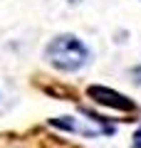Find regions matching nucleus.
Listing matches in <instances>:
<instances>
[{
  "mask_svg": "<svg viewBox=\"0 0 141 148\" xmlns=\"http://www.w3.org/2000/svg\"><path fill=\"white\" fill-rule=\"evenodd\" d=\"M89 96L94 101H99L104 106H111V109H119V111H131L134 104H131L126 96H121L119 91H111L106 86H89Z\"/></svg>",
  "mask_w": 141,
  "mask_h": 148,
  "instance_id": "nucleus-2",
  "label": "nucleus"
},
{
  "mask_svg": "<svg viewBox=\"0 0 141 148\" xmlns=\"http://www.w3.org/2000/svg\"><path fill=\"white\" fill-rule=\"evenodd\" d=\"M131 148H141V126H139V131L134 133V141H131Z\"/></svg>",
  "mask_w": 141,
  "mask_h": 148,
  "instance_id": "nucleus-3",
  "label": "nucleus"
},
{
  "mask_svg": "<svg viewBox=\"0 0 141 148\" xmlns=\"http://www.w3.org/2000/svg\"><path fill=\"white\" fill-rule=\"evenodd\" d=\"M45 59L62 72H77L89 62V49L74 35H59L45 47Z\"/></svg>",
  "mask_w": 141,
  "mask_h": 148,
  "instance_id": "nucleus-1",
  "label": "nucleus"
},
{
  "mask_svg": "<svg viewBox=\"0 0 141 148\" xmlns=\"http://www.w3.org/2000/svg\"><path fill=\"white\" fill-rule=\"evenodd\" d=\"M69 3H79V0H69Z\"/></svg>",
  "mask_w": 141,
  "mask_h": 148,
  "instance_id": "nucleus-4",
  "label": "nucleus"
}]
</instances>
